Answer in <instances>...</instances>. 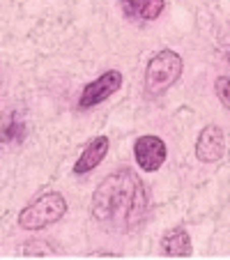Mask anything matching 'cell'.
I'll return each mask as SVG.
<instances>
[{"label": "cell", "instance_id": "cell-10", "mask_svg": "<svg viewBox=\"0 0 230 260\" xmlns=\"http://www.w3.org/2000/svg\"><path fill=\"white\" fill-rule=\"evenodd\" d=\"M25 136V122L16 111L0 120V143L3 145H19Z\"/></svg>", "mask_w": 230, "mask_h": 260}, {"label": "cell", "instance_id": "cell-4", "mask_svg": "<svg viewBox=\"0 0 230 260\" xmlns=\"http://www.w3.org/2000/svg\"><path fill=\"white\" fill-rule=\"evenodd\" d=\"M120 85H122V74H120L118 69H108V72H104L97 81H92V83H88L83 88L79 106L90 108V106H97V104L106 102L113 92H118Z\"/></svg>", "mask_w": 230, "mask_h": 260}, {"label": "cell", "instance_id": "cell-9", "mask_svg": "<svg viewBox=\"0 0 230 260\" xmlns=\"http://www.w3.org/2000/svg\"><path fill=\"white\" fill-rule=\"evenodd\" d=\"M191 237L184 228H173L166 231L161 237V253L163 255H173V258H186L191 255Z\"/></svg>", "mask_w": 230, "mask_h": 260}, {"label": "cell", "instance_id": "cell-7", "mask_svg": "<svg viewBox=\"0 0 230 260\" xmlns=\"http://www.w3.org/2000/svg\"><path fill=\"white\" fill-rule=\"evenodd\" d=\"M106 152H108V138L106 136L92 138V141L85 145V150H83V154L79 157V161L74 164V173H76V175L90 173L94 166H99V164L104 161Z\"/></svg>", "mask_w": 230, "mask_h": 260}, {"label": "cell", "instance_id": "cell-12", "mask_svg": "<svg viewBox=\"0 0 230 260\" xmlns=\"http://www.w3.org/2000/svg\"><path fill=\"white\" fill-rule=\"evenodd\" d=\"M225 55H228V62H230V46H228V51H225Z\"/></svg>", "mask_w": 230, "mask_h": 260}, {"label": "cell", "instance_id": "cell-2", "mask_svg": "<svg viewBox=\"0 0 230 260\" xmlns=\"http://www.w3.org/2000/svg\"><path fill=\"white\" fill-rule=\"evenodd\" d=\"M64 212H67V201H64V196L58 191H49L21 210L19 226L25 228V231H42V228H46L62 219Z\"/></svg>", "mask_w": 230, "mask_h": 260}, {"label": "cell", "instance_id": "cell-11", "mask_svg": "<svg viewBox=\"0 0 230 260\" xmlns=\"http://www.w3.org/2000/svg\"><path fill=\"white\" fill-rule=\"evenodd\" d=\"M214 90H216L219 102L223 104L225 108H230V76H219L214 83Z\"/></svg>", "mask_w": 230, "mask_h": 260}, {"label": "cell", "instance_id": "cell-8", "mask_svg": "<svg viewBox=\"0 0 230 260\" xmlns=\"http://www.w3.org/2000/svg\"><path fill=\"white\" fill-rule=\"evenodd\" d=\"M122 10L129 19H141V21H154L166 7V0H120Z\"/></svg>", "mask_w": 230, "mask_h": 260}, {"label": "cell", "instance_id": "cell-1", "mask_svg": "<svg viewBox=\"0 0 230 260\" xmlns=\"http://www.w3.org/2000/svg\"><path fill=\"white\" fill-rule=\"evenodd\" d=\"M150 210L141 177L129 168L106 175L92 196V216L102 228L113 233H132L141 226Z\"/></svg>", "mask_w": 230, "mask_h": 260}, {"label": "cell", "instance_id": "cell-13", "mask_svg": "<svg viewBox=\"0 0 230 260\" xmlns=\"http://www.w3.org/2000/svg\"><path fill=\"white\" fill-rule=\"evenodd\" d=\"M0 88H3V76H0Z\"/></svg>", "mask_w": 230, "mask_h": 260}, {"label": "cell", "instance_id": "cell-3", "mask_svg": "<svg viewBox=\"0 0 230 260\" xmlns=\"http://www.w3.org/2000/svg\"><path fill=\"white\" fill-rule=\"evenodd\" d=\"M182 74V58L175 51H159L154 58L147 62L145 72V92L150 97L163 94L171 85L177 83Z\"/></svg>", "mask_w": 230, "mask_h": 260}, {"label": "cell", "instance_id": "cell-5", "mask_svg": "<svg viewBox=\"0 0 230 260\" xmlns=\"http://www.w3.org/2000/svg\"><path fill=\"white\" fill-rule=\"evenodd\" d=\"M136 164L147 173H154L166 161V143L159 136H141L134 143Z\"/></svg>", "mask_w": 230, "mask_h": 260}, {"label": "cell", "instance_id": "cell-6", "mask_svg": "<svg viewBox=\"0 0 230 260\" xmlns=\"http://www.w3.org/2000/svg\"><path fill=\"white\" fill-rule=\"evenodd\" d=\"M225 154V134L219 124H207L196 141V157L203 164H214Z\"/></svg>", "mask_w": 230, "mask_h": 260}]
</instances>
